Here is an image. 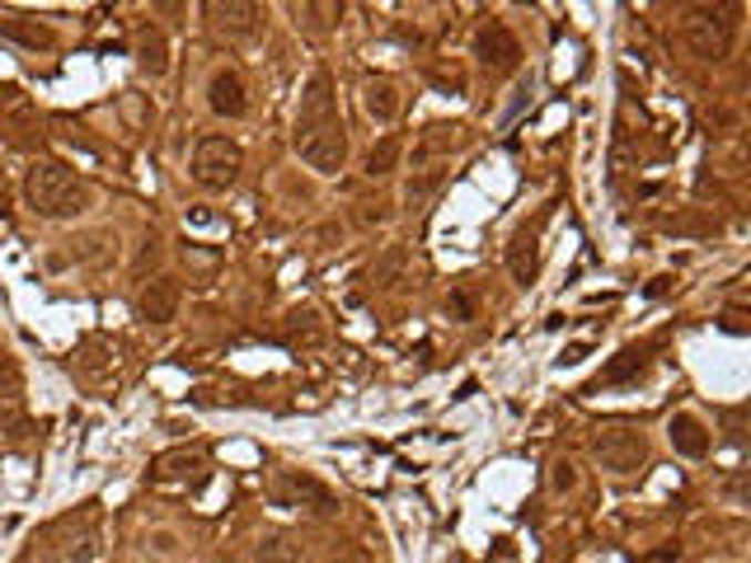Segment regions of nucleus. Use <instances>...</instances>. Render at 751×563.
Listing matches in <instances>:
<instances>
[{
	"instance_id": "obj_17",
	"label": "nucleus",
	"mask_w": 751,
	"mask_h": 563,
	"mask_svg": "<svg viewBox=\"0 0 751 563\" xmlns=\"http://www.w3.org/2000/svg\"><path fill=\"white\" fill-rule=\"evenodd\" d=\"M446 184V165H428L409 178V188H404V203L409 207H428L432 203V193H438Z\"/></svg>"
},
{
	"instance_id": "obj_8",
	"label": "nucleus",
	"mask_w": 751,
	"mask_h": 563,
	"mask_svg": "<svg viewBox=\"0 0 751 563\" xmlns=\"http://www.w3.org/2000/svg\"><path fill=\"white\" fill-rule=\"evenodd\" d=\"M474 57H480L484 71L507 75V71H517V62H522V43H517V33H512L507 24H484L480 33H474Z\"/></svg>"
},
{
	"instance_id": "obj_1",
	"label": "nucleus",
	"mask_w": 751,
	"mask_h": 563,
	"mask_svg": "<svg viewBox=\"0 0 751 563\" xmlns=\"http://www.w3.org/2000/svg\"><path fill=\"white\" fill-rule=\"evenodd\" d=\"M291 146L315 174H339L348 165V132L339 117V94H333V75L315 71L301 90V109H296Z\"/></svg>"
},
{
	"instance_id": "obj_16",
	"label": "nucleus",
	"mask_w": 751,
	"mask_h": 563,
	"mask_svg": "<svg viewBox=\"0 0 751 563\" xmlns=\"http://www.w3.org/2000/svg\"><path fill=\"white\" fill-rule=\"evenodd\" d=\"M136 62H142V71H151V75H165V71H169V48H165V33H161V29H146L142 38H136Z\"/></svg>"
},
{
	"instance_id": "obj_4",
	"label": "nucleus",
	"mask_w": 751,
	"mask_h": 563,
	"mask_svg": "<svg viewBox=\"0 0 751 563\" xmlns=\"http://www.w3.org/2000/svg\"><path fill=\"white\" fill-rule=\"evenodd\" d=\"M52 535L66 563H99L104 559V512H99V502H81L75 512H66L52 526Z\"/></svg>"
},
{
	"instance_id": "obj_25",
	"label": "nucleus",
	"mask_w": 751,
	"mask_h": 563,
	"mask_svg": "<svg viewBox=\"0 0 751 563\" xmlns=\"http://www.w3.org/2000/svg\"><path fill=\"white\" fill-rule=\"evenodd\" d=\"M451 315H456V319H474V296H470V291L451 296Z\"/></svg>"
},
{
	"instance_id": "obj_22",
	"label": "nucleus",
	"mask_w": 751,
	"mask_h": 563,
	"mask_svg": "<svg viewBox=\"0 0 751 563\" xmlns=\"http://www.w3.org/2000/svg\"><path fill=\"white\" fill-rule=\"evenodd\" d=\"M259 563H301V545H291L287 535H272V540H264Z\"/></svg>"
},
{
	"instance_id": "obj_13",
	"label": "nucleus",
	"mask_w": 751,
	"mask_h": 563,
	"mask_svg": "<svg viewBox=\"0 0 751 563\" xmlns=\"http://www.w3.org/2000/svg\"><path fill=\"white\" fill-rule=\"evenodd\" d=\"M362 109H367L371 123L390 127L394 117H400V85H394V80H385V75H371L367 85H362Z\"/></svg>"
},
{
	"instance_id": "obj_2",
	"label": "nucleus",
	"mask_w": 751,
	"mask_h": 563,
	"mask_svg": "<svg viewBox=\"0 0 751 563\" xmlns=\"http://www.w3.org/2000/svg\"><path fill=\"white\" fill-rule=\"evenodd\" d=\"M24 197L43 221H75L94 207V188L75 170L56 165V160H38V165L29 170Z\"/></svg>"
},
{
	"instance_id": "obj_3",
	"label": "nucleus",
	"mask_w": 751,
	"mask_h": 563,
	"mask_svg": "<svg viewBox=\"0 0 751 563\" xmlns=\"http://www.w3.org/2000/svg\"><path fill=\"white\" fill-rule=\"evenodd\" d=\"M733 6H690L681 19V43L690 48L696 62H723L733 52V29H738Z\"/></svg>"
},
{
	"instance_id": "obj_12",
	"label": "nucleus",
	"mask_w": 751,
	"mask_h": 563,
	"mask_svg": "<svg viewBox=\"0 0 751 563\" xmlns=\"http://www.w3.org/2000/svg\"><path fill=\"white\" fill-rule=\"evenodd\" d=\"M667 441H671V451H677V455L704 460V455H709V441H714V437H709V428H704L696 413H677V418L667 422Z\"/></svg>"
},
{
	"instance_id": "obj_7",
	"label": "nucleus",
	"mask_w": 751,
	"mask_h": 563,
	"mask_svg": "<svg viewBox=\"0 0 751 563\" xmlns=\"http://www.w3.org/2000/svg\"><path fill=\"white\" fill-rule=\"evenodd\" d=\"M203 14H207V24L222 33V38H230V43H245V38H254L264 29V6H249V0H212V6H203Z\"/></svg>"
},
{
	"instance_id": "obj_20",
	"label": "nucleus",
	"mask_w": 751,
	"mask_h": 563,
	"mask_svg": "<svg viewBox=\"0 0 751 563\" xmlns=\"http://www.w3.org/2000/svg\"><path fill=\"white\" fill-rule=\"evenodd\" d=\"M404 264H409L404 245H394V249H385V258H381V264H371L367 282H371V287H394V277L404 273Z\"/></svg>"
},
{
	"instance_id": "obj_5",
	"label": "nucleus",
	"mask_w": 751,
	"mask_h": 563,
	"mask_svg": "<svg viewBox=\"0 0 751 563\" xmlns=\"http://www.w3.org/2000/svg\"><path fill=\"white\" fill-rule=\"evenodd\" d=\"M240 174H245V151L235 146V141L226 136H203L197 141V151H193V178L203 188L212 193H226L240 184Z\"/></svg>"
},
{
	"instance_id": "obj_27",
	"label": "nucleus",
	"mask_w": 751,
	"mask_h": 563,
	"mask_svg": "<svg viewBox=\"0 0 751 563\" xmlns=\"http://www.w3.org/2000/svg\"><path fill=\"white\" fill-rule=\"evenodd\" d=\"M583 357H587V344H573V348H568V352L559 357V361H564V367H578Z\"/></svg>"
},
{
	"instance_id": "obj_24",
	"label": "nucleus",
	"mask_w": 751,
	"mask_h": 563,
	"mask_svg": "<svg viewBox=\"0 0 751 563\" xmlns=\"http://www.w3.org/2000/svg\"><path fill=\"white\" fill-rule=\"evenodd\" d=\"M728 422V441H738V447H747V409H728L723 413Z\"/></svg>"
},
{
	"instance_id": "obj_26",
	"label": "nucleus",
	"mask_w": 751,
	"mask_h": 563,
	"mask_svg": "<svg viewBox=\"0 0 751 563\" xmlns=\"http://www.w3.org/2000/svg\"><path fill=\"white\" fill-rule=\"evenodd\" d=\"M0 376H6V386H14V380H19V371H14V361H10L6 348H0Z\"/></svg>"
},
{
	"instance_id": "obj_18",
	"label": "nucleus",
	"mask_w": 751,
	"mask_h": 563,
	"mask_svg": "<svg viewBox=\"0 0 751 563\" xmlns=\"http://www.w3.org/2000/svg\"><path fill=\"white\" fill-rule=\"evenodd\" d=\"M394 165H400V136H381L375 146L367 151V174L371 178H385L394 174Z\"/></svg>"
},
{
	"instance_id": "obj_14",
	"label": "nucleus",
	"mask_w": 751,
	"mask_h": 563,
	"mask_svg": "<svg viewBox=\"0 0 751 563\" xmlns=\"http://www.w3.org/2000/svg\"><path fill=\"white\" fill-rule=\"evenodd\" d=\"M0 38H10V43L19 48H52V29L48 24H38V19H24V14H10V10H0Z\"/></svg>"
},
{
	"instance_id": "obj_21",
	"label": "nucleus",
	"mask_w": 751,
	"mask_h": 563,
	"mask_svg": "<svg viewBox=\"0 0 751 563\" xmlns=\"http://www.w3.org/2000/svg\"><path fill=\"white\" fill-rule=\"evenodd\" d=\"M146 550H151L155 559H179V554H184V540H179V531L155 526V531H146Z\"/></svg>"
},
{
	"instance_id": "obj_28",
	"label": "nucleus",
	"mask_w": 751,
	"mask_h": 563,
	"mask_svg": "<svg viewBox=\"0 0 751 563\" xmlns=\"http://www.w3.org/2000/svg\"><path fill=\"white\" fill-rule=\"evenodd\" d=\"M723 329H733V334H747V325H742V310H728V315H723Z\"/></svg>"
},
{
	"instance_id": "obj_9",
	"label": "nucleus",
	"mask_w": 751,
	"mask_h": 563,
	"mask_svg": "<svg viewBox=\"0 0 751 563\" xmlns=\"http://www.w3.org/2000/svg\"><path fill=\"white\" fill-rule=\"evenodd\" d=\"M179 300H184V287L174 277H155L142 287L136 296V315L146 319V325H169L174 315H179Z\"/></svg>"
},
{
	"instance_id": "obj_23",
	"label": "nucleus",
	"mask_w": 751,
	"mask_h": 563,
	"mask_svg": "<svg viewBox=\"0 0 751 563\" xmlns=\"http://www.w3.org/2000/svg\"><path fill=\"white\" fill-rule=\"evenodd\" d=\"M573 484H578V470H573V460H555V465H549V489L568 493Z\"/></svg>"
},
{
	"instance_id": "obj_19",
	"label": "nucleus",
	"mask_w": 751,
	"mask_h": 563,
	"mask_svg": "<svg viewBox=\"0 0 751 563\" xmlns=\"http://www.w3.org/2000/svg\"><path fill=\"white\" fill-rule=\"evenodd\" d=\"M296 498V502H301V498H310L315 502V512H329L333 508V498H329V489H320V484H315V479H306V474H287L282 479V498Z\"/></svg>"
},
{
	"instance_id": "obj_10",
	"label": "nucleus",
	"mask_w": 751,
	"mask_h": 563,
	"mask_svg": "<svg viewBox=\"0 0 751 563\" xmlns=\"http://www.w3.org/2000/svg\"><path fill=\"white\" fill-rule=\"evenodd\" d=\"M207 104L216 117H245L249 113V94H245V75L235 66H222L207 80Z\"/></svg>"
},
{
	"instance_id": "obj_11",
	"label": "nucleus",
	"mask_w": 751,
	"mask_h": 563,
	"mask_svg": "<svg viewBox=\"0 0 751 563\" xmlns=\"http://www.w3.org/2000/svg\"><path fill=\"white\" fill-rule=\"evenodd\" d=\"M541 226H545V216H536L531 226H522L517 235H512V249H507V273L522 282V287H531L536 282V268H541Z\"/></svg>"
},
{
	"instance_id": "obj_15",
	"label": "nucleus",
	"mask_w": 751,
	"mask_h": 563,
	"mask_svg": "<svg viewBox=\"0 0 751 563\" xmlns=\"http://www.w3.org/2000/svg\"><path fill=\"white\" fill-rule=\"evenodd\" d=\"M648 352H654V348H625V352L601 371L597 390H601V386H629V380H639V376L648 371Z\"/></svg>"
},
{
	"instance_id": "obj_6",
	"label": "nucleus",
	"mask_w": 751,
	"mask_h": 563,
	"mask_svg": "<svg viewBox=\"0 0 751 563\" xmlns=\"http://www.w3.org/2000/svg\"><path fill=\"white\" fill-rule=\"evenodd\" d=\"M591 455L601 460L610 474H635L648 460V437L629 422H606V428L591 437Z\"/></svg>"
}]
</instances>
